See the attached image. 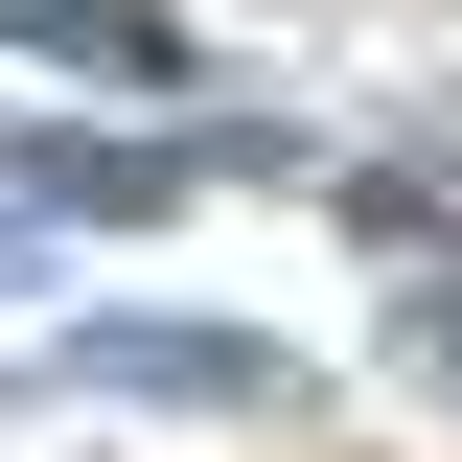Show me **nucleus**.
Masks as SVG:
<instances>
[{"label":"nucleus","instance_id":"obj_1","mask_svg":"<svg viewBox=\"0 0 462 462\" xmlns=\"http://www.w3.org/2000/svg\"><path fill=\"white\" fill-rule=\"evenodd\" d=\"M47 370L69 393H139V416H324L300 346H254V324H69Z\"/></svg>","mask_w":462,"mask_h":462},{"label":"nucleus","instance_id":"obj_2","mask_svg":"<svg viewBox=\"0 0 462 462\" xmlns=\"http://www.w3.org/2000/svg\"><path fill=\"white\" fill-rule=\"evenodd\" d=\"M0 47L69 69V93H208V47H185L162 0H0Z\"/></svg>","mask_w":462,"mask_h":462},{"label":"nucleus","instance_id":"obj_3","mask_svg":"<svg viewBox=\"0 0 462 462\" xmlns=\"http://www.w3.org/2000/svg\"><path fill=\"white\" fill-rule=\"evenodd\" d=\"M393 346H416V393H462V278H416V300H393Z\"/></svg>","mask_w":462,"mask_h":462}]
</instances>
